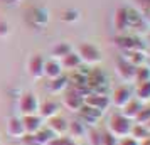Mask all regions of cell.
I'll use <instances>...</instances> for the list:
<instances>
[{"label": "cell", "mask_w": 150, "mask_h": 145, "mask_svg": "<svg viewBox=\"0 0 150 145\" xmlns=\"http://www.w3.org/2000/svg\"><path fill=\"white\" fill-rule=\"evenodd\" d=\"M81 59H79V56L76 54V52H69L64 59L61 61V66L62 69H68L69 73H73V71H78V69L81 68Z\"/></svg>", "instance_id": "19"}, {"label": "cell", "mask_w": 150, "mask_h": 145, "mask_svg": "<svg viewBox=\"0 0 150 145\" xmlns=\"http://www.w3.org/2000/svg\"><path fill=\"white\" fill-rule=\"evenodd\" d=\"M68 88H69L68 76H59L56 79H51V83H49V91L51 93H64Z\"/></svg>", "instance_id": "22"}, {"label": "cell", "mask_w": 150, "mask_h": 145, "mask_svg": "<svg viewBox=\"0 0 150 145\" xmlns=\"http://www.w3.org/2000/svg\"><path fill=\"white\" fill-rule=\"evenodd\" d=\"M132 100H133V93H132V90H130L128 84H122V86L115 88L113 93H111V96H110L111 105L116 106V108H120V110H123Z\"/></svg>", "instance_id": "4"}, {"label": "cell", "mask_w": 150, "mask_h": 145, "mask_svg": "<svg viewBox=\"0 0 150 145\" xmlns=\"http://www.w3.org/2000/svg\"><path fill=\"white\" fill-rule=\"evenodd\" d=\"M140 145H150V137H149V138H145L143 142H140Z\"/></svg>", "instance_id": "38"}, {"label": "cell", "mask_w": 150, "mask_h": 145, "mask_svg": "<svg viewBox=\"0 0 150 145\" xmlns=\"http://www.w3.org/2000/svg\"><path fill=\"white\" fill-rule=\"evenodd\" d=\"M51 128V130L54 132L57 137H62V135H66L68 133V127H69V123L64 120L62 117H54V118H51V120H47V123H46Z\"/></svg>", "instance_id": "16"}, {"label": "cell", "mask_w": 150, "mask_h": 145, "mask_svg": "<svg viewBox=\"0 0 150 145\" xmlns=\"http://www.w3.org/2000/svg\"><path fill=\"white\" fill-rule=\"evenodd\" d=\"M39 115H41L44 120H51L59 115V105L52 101V100H46L39 105Z\"/></svg>", "instance_id": "13"}, {"label": "cell", "mask_w": 150, "mask_h": 145, "mask_svg": "<svg viewBox=\"0 0 150 145\" xmlns=\"http://www.w3.org/2000/svg\"><path fill=\"white\" fill-rule=\"evenodd\" d=\"M35 138L39 140V144L49 145L51 142H52V140H56V138H57V135H56L54 132H52V130H51V128L47 127V125H46V127H42L41 130L35 133Z\"/></svg>", "instance_id": "23"}, {"label": "cell", "mask_w": 150, "mask_h": 145, "mask_svg": "<svg viewBox=\"0 0 150 145\" xmlns=\"http://www.w3.org/2000/svg\"><path fill=\"white\" fill-rule=\"evenodd\" d=\"M150 81V68L149 66H138L137 68V74H135V83H147Z\"/></svg>", "instance_id": "28"}, {"label": "cell", "mask_w": 150, "mask_h": 145, "mask_svg": "<svg viewBox=\"0 0 150 145\" xmlns=\"http://www.w3.org/2000/svg\"><path fill=\"white\" fill-rule=\"evenodd\" d=\"M76 54L79 56V59L81 62H86V64H98V62H101V51L93 46V44H89V42H83L79 44V47H78V52Z\"/></svg>", "instance_id": "3"}, {"label": "cell", "mask_w": 150, "mask_h": 145, "mask_svg": "<svg viewBox=\"0 0 150 145\" xmlns=\"http://www.w3.org/2000/svg\"><path fill=\"white\" fill-rule=\"evenodd\" d=\"M61 19L64 22H76L79 21V12L78 10H66V12H62Z\"/></svg>", "instance_id": "31"}, {"label": "cell", "mask_w": 150, "mask_h": 145, "mask_svg": "<svg viewBox=\"0 0 150 145\" xmlns=\"http://www.w3.org/2000/svg\"><path fill=\"white\" fill-rule=\"evenodd\" d=\"M149 54H150V46H149ZM149 57H150V56H149Z\"/></svg>", "instance_id": "42"}, {"label": "cell", "mask_w": 150, "mask_h": 145, "mask_svg": "<svg viewBox=\"0 0 150 145\" xmlns=\"http://www.w3.org/2000/svg\"><path fill=\"white\" fill-rule=\"evenodd\" d=\"M44 66H46V61H44L42 56H39V54L32 56L27 64V71H29V74H30V78L39 79V78L44 76Z\"/></svg>", "instance_id": "10"}, {"label": "cell", "mask_w": 150, "mask_h": 145, "mask_svg": "<svg viewBox=\"0 0 150 145\" xmlns=\"http://www.w3.org/2000/svg\"><path fill=\"white\" fill-rule=\"evenodd\" d=\"M132 127L133 123L130 122L128 118H125L122 113H113L110 117V123H108V132L116 137L118 140L122 138H127L130 137V132H132Z\"/></svg>", "instance_id": "1"}, {"label": "cell", "mask_w": 150, "mask_h": 145, "mask_svg": "<svg viewBox=\"0 0 150 145\" xmlns=\"http://www.w3.org/2000/svg\"><path fill=\"white\" fill-rule=\"evenodd\" d=\"M147 64H149V68H150V57H149V59H147Z\"/></svg>", "instance_id": "41"}, {"label": "cell", "mask_w": 150, "mask_h": 145, "mask_svg": "<svg viewBox=\"0 0 150 145\" xmlns=\"http://www.w3.org/2000/svg\"><path fill=\"white\" fill-rule=\"evenodd\" d=\"M150 122V106H143L140 113L137 115L135 118V123H140V125H147Z\"/></svg>", "instance_id": "30"}, {"label": "cell", "mask_w": 150, "mask_h": 145, "mask_svg": "<svg viewBox=\"0 0 150 145\" xmlns=\"http://www.w3.org/2000/svg\"><path fill=\"white\" fill-rule=\"evenodd\" d=\"M135 95H137V100H138L140 103H149L150 101V81L137 84Z\"/></svg>", "instance_id": "24"}, {"label": "cell", "mask_w": 150, "mask_h": 145, "mask_svg": "<svg viewBox=\"0 0 150 145\" xmlns=\"http://www.w3.org/2000/svg\"><path fill=\"white\" fill-rule=\"evenodd\" d=\"M123 59H127L128 62H132L133 66H143L145 62H147V52H143V51H128V52H123L122 56Z\"/></svg>", "instance_id": "18"}, {"label": "cell", "mask_w": 150, "mask_h": 145, "mask_svg": "<svg viewBox=\"0 0 150 145\" xmlns=\"http://www.w3.org/2000/svg\"><path fill=\"white\" fill-rule=\"evenodd\" d=\"M68 132H69V137L71 138H78L86 133V128H84V123H83L81 120H74V122L69 123Z\"/></svg>", "instance_id": "26"}, {"label": "cell", "mask_w": 150, "mask_h": 145, "mask_svg": "<svg viewBox=\"0 0 150 145\" xmlns=\"http://www.w3.org/2000/svg\"><path fill=\"white\" fill-rule=\"evenodd\" d=\"M30 21H32V24H35V25H46L49 22V14L46 8H41V7H35L32 8V12H30Z\"/></svg>", "instance_id": "21"}, {"label": "cell", "mask_w": 150, "mask_h": 145, "mask_svg": "<svg viewBox=\"0 0 150 145\" xmlns=\"http://www.w3.org/2000/svg\"><path fill=\"white\" fill-rule=\"evenodd\" d=\"M103 145H118V138L113 137L110 132L103 133Z\"/></svg>", "instance_id": "35"}, {"label": "cell", "mask_w": 150, "mask_h": 145, "mask_svg": "<svg viewBox=\"0 0 150 145\" xmlns=\"http://www.w3.org/2000/svg\"><path fill=\"white\" fill-rule=\"evenodd\" d=\"M145 127H147V128H149V132H150V122H149L147 125H145Z\"/></svg>", "instance_id": "40"}, {"label": "cell", "mask_w": 150, "mask_h": 145, "mask_svg": "<svg viewBox=\"0 0 150 145\" xmlns=\"http://www.w3.org/2000/svg\"><path fill=\"white\" fill-rule=\"evenodd\" d=\"M79 115H81V122L84 125L95 127V123L103 117V111L96 110V108H91V106H86V105H83V108L79 110Z\"/></svg>", "instance_id": "12"}, {"label": "cell", "mask_w": 150, "mask_h": 145, "mask_svg": "<svg viewBox=\"0 0 150 145\" xmlns=\"http://www.w3.org/2000/svg\"><path fill=\"white\" fill-rule=\"evenodd\" d=\"M49 145H76V142L71 137H57L56 140H52Z\"/></svg>", "instance_id": "33"}, {"label": "cell", "mask_w": 150, "mask_h": 145, "mask_svg": "<svg viewBox=\"0 0 150 145\" xmlns=\"http://www.w3.org/2000/svg\"><path fill=\"white\" fill-rule=\"evenodd\" d=\"M44 76H47L49 79H56V78L62 76V66H61V62L56 61V59L46 61V66H44Z\"/></svg>", "instance_id": "17"}, {"label": "cell", "mask_w": 150, "mask_h": 145, "mask_svg": "<svg viewBox=\"0 0 150 145\" xmlns=\"http://www.w3.org/2000/svg\"><path fill=\"white\" fill-rule=\"evenodd\" d=\"M7 34H8V25L5 24V22H0V35L5 37Z\"/></svg>", "instance_id": "37"}, {"label": "cell", "mask_w": 150, "mask_h": 145, "mask_svg": "<svg viewBox=\"0 0 150 145\" xmlns=\"http://www.w3.org/2000/svg\"><path fill=\"white\" fill-rule=\"evenodd\" d=\"M21 145H42V144H39V140L35 138V135L25 133V135L21 138Z\"/></svg>", "instance_id": "32"}, {"label": "cell", "mask_w": 150, "mask_h": 145, "mask_svg": "<svg viewBox=\"0 0 150 145\" xmlns=\"http://www.w3.org/2000/svg\"><path fill=\"white\" fill-rule=\"evenodd\" d=\"M39 100L35 98V95L32 93H24L19 100V111L22 113V117L27 115H35L39 113Z\"/></svg>", "instance_id": "5"}, {"label": "cell", "mask_w": 150, "mask_h": 145, "mask_svg": "<svg viewBox=\"0 0 150 145\" xmlns=\"http://www.w3.org/2000/svg\"><path fill=\"white\" fill-rule=\"evenodd\" d=\"M140 14L145 19L150 17V0H140Z\"/></svg>", "instance_id": "34"}, {"label": "cell", "mask_w": 150, "mask_h": 145, "mask_svg": "<svg viewBox=\"0 0 150 145\" xmlns=\"http://www.w3.org/2000/svg\"><path fill=\"white\" fill-rule=\"evenodd\" d=\"M110 96H103V95H95V93H91L88 96L84 98V105L86 106H91V108H96V110L100 111H106V108L110 106Z\"/></svg>", "instance_id": "11"}, {"label": "cell", "mask_w": 150, "mask_h": 145, "mask_svg": "<svg viewBox=\"0 0 150 145\" xmlns=\"http://www.w3.org/2000/svg\"><path fill=\"white\" fill-rule=\"evenodd\" d=\"M88 142L89 145H103V132L91 128L88 132Z\"/></svg>", "instance_id": "29"}, {"label": "cell", "mask_w": 150, "mask_h": 145, "mask_svg": "<svg viewBox=\"0 0 150 145\" xmlns=\"http://www.w3.org/2000/svg\"><path fill=\"white\" fill-rule=\"evenodd\" d=\"M116 74L122 78L125 83H133L135 81V74H137V66H133L127 59L120 57L116 61Z\"/></svg>", "instance_id": "6"}, {"label": "cell", "mask_w": 150, "mask_h": 145, "mask_svg": "<svg viewBox=\"0 0 150 145\" xmlns=\"http://www.w3.org/2000/svg\"><path fill=\"white\" fill-rule=\"evenodd\" d=\"M115 44L123 52H128V51H143V52H147L149 51V46L135 34H118L115 37Z\"/></svg>", "instance_id": "2"}, {"label": "cell", "mask_w": 150, "mask_h": 145, "mask_svg": "<svg viewBox=\"0 0 150 145\" xmlns=\"http://www.w3.org/2000/svg\"><path fill=\"white\" fill-rule=\"evenodd\" d=\"M145 21H147V24H149V27H150V17L149 19H145Z\"/></svg>", "instance_id": "39"}, {"label": "cell", "mask_w": 150, "mask_h": 145, "mask_svg": "<svg viewBox=\"0 0 150 145\" xmlns=\"http://www.w3.org/2000/svg\"><path fill=\"white\" fill-rule=\"evenodd\" d=\"M130 137L135 138L137 142H143L145 138L150 137V132L145 125H140V123H135L132 127V132H130Z\"/></svg>", "instance_id": "25"}, {"label": "cell", "mask_w": 150, "mask_h": 145, "mask_svg": "<svg viewBox=\"0 0 150 145\" xmlns=\"http://www.w3.org/2000/svg\"><path fill=\"white\" fill-rule=\"evenodd\" d=\"M142 108H143V103H140L138 100H132V101H130V103L122 110V115L125 118H128L130 122H133V120L137 118V115L140 113Z\"/></svg>", "instance_id": "20"}, {"label": "cell", "mask_w": 150, "mask_h": 145, "mask_svg": "<svg viewBox=\"0 0 150 145\" xmlns=\"http://www.w3.org/2000/svg\"><path fill=\"white\" fill-rule=\"evenodd\" d=\"M149 42H150V32H149Z\"/></svg>", "instance_id": "43"}, {"label": "cell", "mask_w": 150, "mask_h": 145, "mask_svg": "<svg viewBox=\"0 0 150 145\" xmlns=\"http://www.w3.org/2000/svg\"><path fill=\"white\" fill-rule=\"evenodd\" d=\"M7 132L12 138H17L21 140L24 135H25V128H24V123H22V118H10L7 123Z\"/></svg>", "instance_id": "15"}, {"label": "cell", "mask_w": 150, "mask_h": 145, "mask_svg": "<svg viewBox=\"0 0 150 145\" xmlns=\"http://www.w3.org/2000/svg\"><path fill=\"white\" fill-rule=\"evenodd\" d=\"M113 25H115L118 34H128L130 25H128V10H127V7L116 8L115 19H113Z\"/></svg>", "instance_id": "7"}, {"label": "cell", "mask_w": 150, "mask_h": 145, "mask_svg": "<svg viewBox=\"0 0 150 145\" xmlns=\"http://www.w3.org/2000/svg\"><path fill=\"white\" fill-rule=\"evenodd\" d=\"M22 123H24L25 133L35 135V133L44 127V118H42L39 113H35V115H27V117H22Z\"/></svg>", "instance_id": "8"}, {"label": "cell", "mask_w": 150, "mask_h": 145, "mask_svg": "<svg viewBox=\"0 0 150 145\" xmlns=\"http://www.w3.org/2000/svg\"><path fill=\"white\" fill-rule=\"evenodd\" d=\"M69 52H73L71 51V46H69L68 42H57L54 47H52V56H54V59H64Z\"/></svg>", "instance_id": "27"}, {"label": "cell", "mask_w": 150, "mask_h": 145, "mask_svg": "<svg viewBox=\"0 0 150 145\" xmlns=\"http://www.w3.org/2000/svg\"><path fill=\"white\" fill-rule=\"evenodd\" d=\"M86 83L91 88V93L96 88H101V86H108V79H106V74L103 73L101 69H89L88 76H86Z\"/></svg>", "instance_id": "9"}, {"label": "cell", "mask_w": 150, "mask_h": 145, "mask_svg": "<svg viewBox=\"0 0 150 145\" xmlns=\"http://www.w3.org/2000/svg\"><path fill=\"white\" fill-rule=\"evenodd\" d=\"M62 103H64V106L68 108V110L71 111H79L83 108V105H84V98L79 96L78 93H74V91L71 90L64 96V100H62Z\"/></svg>", "instance_id": "14"}, {"label": "cell", "mask_w": 150, "mask_h": 145, "mask_svg": "<svg viewBox=\"0 0 150 145\" xmlns=\"http://www.w3.org/2000/svg\"><path fill=\"white\" fill-rule=\"evenodd\" d=\"M118 145H140V142H137L135 138H132V137H127V138L118 140Z\"/></svg>", "instance_id": "36"}]
</instances>
